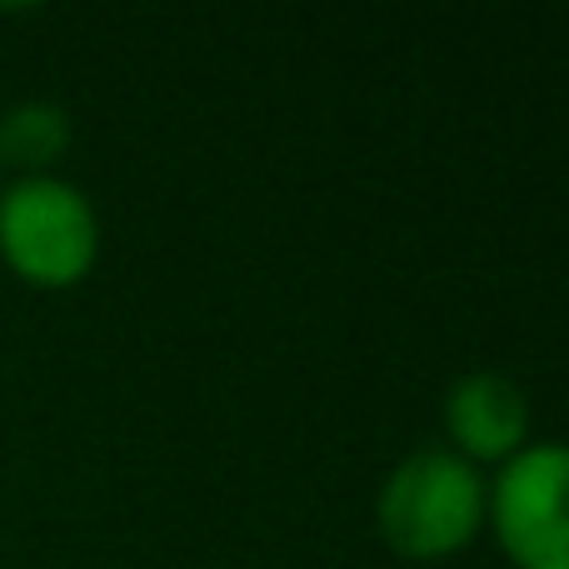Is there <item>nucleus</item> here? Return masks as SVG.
<instances>
[{"mask_svg":"<svg viewBox=\"0 0 569 569\" xmlns=\"http://www.w3.org/2000/svg\"><path fill=\"white\" fill-rule=\"evenodd\" d=\"M490 480L455 450H415L375 495V530L400 560L440 565L470 550L485 530Z\"/></svg>","mask_w":569,"mask_h":569,"instance_id":"f257e3e1","label":"nucleus"},{"mask_svg":"<svg viewBox=\"0 0 569 569\" xmlns=\"http://www.w3.org/2000/svg\"><path fill=\"white\" fill-rule=\"evenodd\" d=\"M70 150V116L50 100H20L0 116V166L20 176H56Z\"/></svg>","mask_w":569,"mask_h":569,"instance_id":"39448f33","label":"nucleus"},{"mask_svg":"<svg viewBox=\"0 0 569 569\" xmlns=\"http://www.w3.org/2000/svg\"><path fill=\"white\" fill-rule=\"evenodd\" d=\"M0 186H6V166H0Z\"/></svg>","mask_w":569,"mask_h":569,"instance_id":"423d86ee","label":"nucleus"},{"mask_svg":"<svg viewBox=\"0 0 569 569\" xmlns=\"http://www.w3.org/2000/svg\"><path fill=\"white\" fill-rule=\"evenodd\" d=\"M485 530L510 569H569V445L530 440L490 480Z\"/></svg>","mask_w":569,"mask_h":569,"instance_id":"7ed1b4c3","label":"nucleus"},{"mask_svg":"<svg viewBox=\"0 0 569 569\" xmlns=\"http://www.w3.org/2000/svg\"><path fill=\"white\" fill-rule=\"evenodd\" d=\"M445 425V450L470 460L475 470L485 465H505L535 440V410L530 395L500 370H475L445 390L440 405Z\"/></svg>","mask_w":569,"mask_h":569,"instance_id":"20e7f679","label":"nucleus"},{"mask_svg":"<svg viewBox=\"0 0 569 569\" xmlns=\"http://www.w3.org/2000/svg\"><path fill=\"white\" fill-rule=\"evenodd\" d=\"M100 260V216L66 176L0 186V266L30 290H76Z\"/></svg>","mask_w":569,"mask_h":569,"instance_id":"f03ea898","label":"nucleus"}]
</instances>
